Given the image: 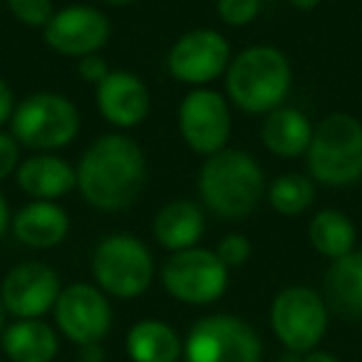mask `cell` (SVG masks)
<instances>
[{
  "mask_svg": "<svg viewBox=\"0 0 362 362\" xmlns=\"http://www.w3.org/2000/svg\"><path fill=\"white\" fill-rule=\"evenodd\" d=\"M146 181V156L127 134H105L87 146L77 164V189L97 211H124Z\"/></svg>",
  "mask_w": 362,
  "mask_h": 362,
  "instance_id": "obj_1",
  "label": "cell"
},
{
  "mask_svg": "<svg viewBox=\"0 0 362 362\" xmlns=\"http://www.w3.org/2000/svg\"><path fill=\"white\" fill-rule=\"evenodd\" d=\"M231 107L223 95L214 90L189 92L179 107V132L189 149L202 156H211L226 149L231 136Z\"/></svg>",
  "mask_w": 362,
  "mask_h": 362,
  "instance_id": "obj_10",
  "label": "cell"
},
{
  "mask_svg": "<svg viewBox=\"0 0 362 362\" xmlns=\"http://www.w3.org/2000/svg\"><path fill=\"white\" fill-rule=\"evenodd\" d=\"M315 202V181L305 174H281L268 187V204L281 216H300Z\"/></svg>",
  "mask_w": 362,
  "mask_h": 362,
  "instance_id": "obj_24",
  "label": "cell"
},
{
  "mask_svg": "<svg viewBox=\"0 0 362 362\" xmlns=\"http://www.w3.org/2000/svg\"><path fill=\"white\" fill-rule=\"evenodd\" d=\"M6 330V308H3V300H0V335Z\"/></svg>",
  "mask_w": 362,
  "mask_h": 362,
  "instance_id": "obj_35",
  "label": "cell"
},
{
  "mask_svg": "<svg viewBox=\"0 0 362 362\" xmlns=\"http://www.w3.org/2000/svg\"><path fill=\"white\" fill-rule=\"evenodd\" d=\"M21 166V149H18V139L8 132H0V181H6L13 176Z\"/></svg>",
  "mask_w": 362,
  "mask_h": 362,
  "instance_id": "obj_28",
  "label": "cell"
},
{
  "mask_svg": "<svg viewBox=\"0 0 362 362\" xmlns=\"http://www.w3.org/2000/svg\"><path fill=\"white\" fill-rule=\"evenodd\" d=\"M308 176L322 187L345 189L362 181V122L350 112L320 119L305 151Z\"/></svg>",
  "mask_w": 362,
  "mask_h": 362,
  "instance_id": "obj_4",
  "label": "cell"
},
{
  "mask_svg": "<svg viewBox=\"0 0 362 362\" xmlns=\"http://www.w3.org/2000/svg\"><path fill=\"white\" fill-rule=\"evenodd\" d=\"M266 192V176L243 149H221L206 156L199 171V194L209 211L226 221L246 218Z\"/></svg>",
  "mask_w": 362,
  "mask_h": 362,
  "instance_id": "obj_2",
  "label": "cell"
},
{
  "mask_svg": "<svg viewBox=\"0 0 362 362\" xmlns=\"http://www.w3.org/2000/svg\"><path fill=\"white\" fill-rule=\"evenodd\" d=\"M105 3H112V6H132L136 0H105Z\"/></svg>",
  "mask_w": 362,
  "mask_h": 362,
  "instance_id": "obj_36",
  "label": "cell"
},
{
  "mask_svg": "<svg viewBox=\"0 0 362 362\" xmlns=\"http://www.w3.org/2000/svg\"><path fill=\"white\" fill-rule=\"evenodd\" d=\"M45 42L65 57H87L100 52L110 40V21L92 6H70L52 16L42 28Z\"/></svg>",
  "mask_w": 362,
  "mask_h": 362,
  "instance_id": "obj_14",
  "label": "cell"
},
{
  "mask_svg": "<svg viewBox=\"0 0 362 362\" xmlns=\"http://www.w3.org/2000/svg\"><path fill=\"white\" fill-rule=\"evenodd\" d=\"M161 286L179 303L209 305L226 293L228 268L221 263L216 251L194 246L166 258L161 266Z\"/></svg>",
  "mask_w": 362,
  "mask_h": 362,
  "instance_id": "obj_9",
  "label": "cell"
},
{
  "mask_svg": "<svg viewBox=\"0 0 362 362\" xmlns=\"http://www.w3.org/2000/svg\"><path fill=\"white\" fill-rule=\"evenodd\" d=\"M261 13V0H218V16L226 25L243 28Z\"/></svg>",
  "mask_w": 362,
  "mask_h": 362,
  "instance_id": "obj_26",
  "label": "cell"
},
{
  "mask_svg": "<svg viewBox=\"0 0 362 362\" xmlns=\"http://www.w3.org/2000/svg\"><path fill=\"white\" fill-rule=\"evenodd\" d=\"M313 132L315 127L305 112L283 105L266 115L261 124V141L271 154L281 159H296V156H305Z\"/></svg>",
  "mask_w": 362,
  "mask_h": 362,
  "instance_id": "obj_19",
  "label": "cell"
},
{
  "mask_svg": "<svg viewBox=\"0 0 362 362\" xmlns=\"http://www.w3.org/2000/svg\"><path fill=\"white\" fill-rule=\"evenodd\" d=\"M308 238H310V246L327 261H337L357 251V226L340 209L317 211L308 223Z\"/></svg>",
  "mask_w": 362,
  "mask_h": 362,
  "instance_id": "obj_23",
  "label": "cell"
},
{
  "mask_svg": "<svg viewBox=\"0 0 362 362\" xmlns=\"http://www.w3.org/2000/svg\"><path fill=\"white\" fill-rule=\"evenodd\" d=\"M11 13L30 28H45L55 16V6L52 0H8Z\"/></svg>",
  "mask_w": 362,
  "mask_h": 362,
  "instance_id": "obj_25",
  "label": "cell"
},
{
  "mask_svg": "<svg viewBox=\"0 0 362 362\" xmlns=\"http://www.w3.org/2000/svg\"><path fill=\"white\" fill-rule=\"evenodd\" d=\"M107 352L102 347V342H90V345H80L77 352V362H105Z\"/></svg>",
  "mask_w": 362,
  "mask_h": 362,
  "instance_id": "obj_31",
  "label": "cell"
},
{
  "mask_svg": "<svg viewBox=\"0 0 362 362\" xmlns=\"http://www.w3.org/2000/svg\"><path fill=\"white\" fill-rule=\"evenodd\" d=\"M127 355L132 362H179L184 355V342L179 332L164 320L146 317L127 332Z\"/></svg>",
  "mask_w": 362,
  "mask_h": 362,
  "instance_id": "obj_22",
  "label": "cell"
},
{
  "mask_svg": "<svg viewBox=\"0 0 362 362\" xmlns=\"http://www.w3.org/2000/svg\"><path fill=\"white\" fill-rule=\"evenodd\" d=\"M184 357L187 362H261L263 342L243 317L221 313L194 322Z\"/></svg>",
  "mask_w": 362,
  "mask_h": 362,
  "instance_id": "obj_8",
  "label": "cell"
},
{
  "mask_svg": "<svg viewBox=\"0 0 362 362\" xmlns=\"http://www.w3.org/2000/svg\"><path fill=\"white\" fill-rule=\"evenodd\" d=\"M300 362H342L337 355H332V352H327V350H313V352H308V355H303L300 357Z\"/></svg>",
  "mask_w": 362,
  "mask_h": 362,
  "instance_id": "obj_32",
  "label": "cell"
},
{
  "mask_svg": "<svg viewBox=\"0 0 362 362\" xmlns=\"http://www.w3.org/2000/svg\"><path fill=\"white\" fill-rule=\"evenodd\" d=\"M231 45L216 30H192L174 42L166 57L171 77L187 85H209L216 77L226 75L231 65Z\"/></svg>",
  "mask_w": 362,
  "mask_h": 362,
  "instance_id": "obj_12",
  "label": "cell"
},
{
  "mask_svg": "<svg viewBox=\"0 0 362 362\" xmlns=\"http://www.w3.org/2000/svg\"><path fill=\"white\" fill-rule=\"evenodd\" d=\"M322 298L330 313H337L347 320L362 317V251L330 261L322 276Z\"/></svg>",
  "mask_w": 362,
  "mask_h": 362,
  "instance_id": "obj_18",
  "label": "cell"
},
{
  "mask_svg": "<svg viewBox=\"0 0 362 362\" xmlns=\"http://www.w3.org/2000/svg\"><path fill=\"white\" fill-rule=\"evenodd\" d=\"M80 132V112L75 102L57 92H35L18 102L11 119V134L18 144L35 151L67 146Z\"/></svg>",
  "mask_w": 362,
  "mask_h": 362,
  "instance_id": "obj_6",
  "label": "cell"
},
{
  "mask_svg": "<svg viewBox=\"0 0 362 362\" xmlns=\"http://www.w3.org/2000/svg\"><path fill=\"white\" fill-rule=\"evenodd\" d=\"M92 276L102 293L132 300L149 291L154 281V258L132 233H110L92 253Z\"/></svg>",
  "mask_w": 362,
  "mask_h": 362,
  "instance_id": "obj_5",
  "label": "cell"
},
{
  "mask_svg": "<svg viewBox=\"0 0 362 362\" xmlns=\"http://www.w3.org/2000/svg\"><path fill=\"white\" fill-rule=\"evenodd\" d=\"M293 70L286 52L273 45L241 50L226 70V95L231 105L248 115H268L286 102Z\"/></svg>",
  "mask_w": 362,
  "mask_h": 362,
  "instance_id": "obj_3",
  "label": "cell"
},
{
  "mask_svg": "<svg viewBox=\"0 0 362 362\" xmlns=\"http://www.w3.org/2000/svg\"><path fill=\"white\" fill-rule=\"evenodd\" d=\"M330 327V308L320 291L288 286L271 303V330L276 340L296 355L317 350Z\"/></svg>",
  "mask_w": 362,
  "mask_h": 362,
  "instance_id": "obj_7",
  "label": "cell"
},
{
  "mask_svg": "<svg viewBox=\"0 0 362 362\" xmlns=\"http://www.w3.org/2000/svg\"><path fill=\"white\" fill-rule=\"evenodd\" d=\"M288 3H291L293 8H298V11H315L322 0H288Z\"/></svg>",
  "mask_w": 362,
  "mask_h": 362,
  "instance_id": "obj_34",
  "label": "cell"
},
{
  "mask_svg": "<svg viewBox=\"0 0 362 362\" xmlns=\"http://www.w3.org/2000/svg\"><path fill=\"white\" fill-rule=\"evenodd\" d=\"M251 241H248L243 233H228L226 238H221V243L216 246V256L221 258L223 266L231 271V268H238L251 258Z\"/></svg>",
  "mask_w": 362,
  "mask_h": 362,
  "instance_id": "obj_27",
  "label": "cell"
},
{
  "mask_svg": "<svg viewBox=\"0 0 362 362\" xmlns=\"http://www.w3.org/2000/svg\"><path fill=\"white\" fill-rule=\"evenodd\" d=\"M77 72H80V77L85 82H90V85H100L102 80H105L107 75H110V65H107L105 57H100L95 52V55H87V57H80V62H77Z\"/></svg>",
  "mask_w": 362,
  "mask_h": 362,
  "instance_id": "obj_29",
  "label": "cell"
},
{
  "mask_svg": "<svg viewBox=\"0 0 362 362\" xmlns=\"http://www.w3.org/2000/svg\"><path fill=\"white\" fill-rule=\"evenodd\" d=\"M62 293L60 276L47 263L25 261L11 268L0 283V300L6 313L16 315L18 320L42 317L45 313L55 310V303Z\"/></svg>",
  "mask_w": 362,
  "mask_h": 362,
  "instance_id": "obj_13",
  "label": "cell"
},
{
  "mask_svg": "<svg viewBox=\"0 0 362 362\" xmlns=\"http://www.w3.org/2000/svg\"><path fill=\"white\" fill-rule=\"evenodd\" d=\"M204 228H206V218L202 206L189 199H176L166 204L164 209H159L151 223L154 238L171 253L197 246L199 238L204 236Z\"/></svg>",
  "mask_w": 362,
  "mask_h": 362,
  "instance_id": "obj_20",
  "label": "cell"
},
{
  "mask_svg": "<svg viewBox=\"0 0 362 362\" xmlns=\"http://www.w3.org/2000/svg\"><path fill=\"white\" fill-rule=\"evenodd\" d=\"M0 345L11 362H52L60 350L55 327L40 317L8 325L0 335Z\"/></svg>",
  "mask_w": 362,
  "mask_h": 362,
  "instance_id": "obj_21",
  "label": "cell"
},
{
  "mask_svg": "<svg viewBox=\"0 0 362 362\" xmlns=\"http://www.w3.org/2000/svg\"><path fill=\"white\" fill-rule=\"evenodd\" d=\"M149 90L134 72L112 70L97 85V110L110 124L119 129H132L141 124L149 115Z\"/></svg>",
  "mask_w": 362,
  "mask_h": 362,
  "instance_id": "obj_15",
  "label": "cell"
},
{
  "mask_svg": "<svg viewBox=\"0 0 362 362\" xmlns=\"http://www.w3.org/2000/svg\"><path fill=\"white\" fill-rule=\"evenodd\" d=\"M52 313L57 330L75 345L102 342L112 327V308L107 293L90 283H72L62 288Z\"/></svg>",
  "mask_w": 362,
  "mask_h": 362,
  "instance_id": "obj_11",
  "label": "cell"
},
{
  "mask_svg": "<svg viewBox=\"0 0 362 362\" xmlns=\"http://www.w3.org/2000/svg\"><path fill=\"white\" fill-rule=\"evenodd\" d=\"M18 187L33 197V202H55L77 187V169L70 161L50 151L28 156L18 166Z\"/></svg>",
  "mask_w": 362,
  "mask_h": 362,
  "instance_id": "obj_16",
  "label": "cell"
},
{
  "mask_svg": "<svg viewBox=\"0 0 362 362\" xmlns=\"http://www.w3.org/2000/svg\"><path fill=\"white\" fill-rule=\"evenodd\" d=\"M16 95H13L11 85H8L3 77H0V124L13 119V112H16Z\"/></svg>",
  "mask_w": 362,
  "mask_h": 362,
  "instance_id": "obj_30",
  "label": "cell"
},
{
  "mask_svg": "<svg viewBox=\"0 0 362 362\" xmlns=\"http://www.w3.org/2000/svg\"><path fill=\"white\" fill-rule=\"evenodd\" d=\"M11 223H13V216H11V206H8V202H6V197L0 194V236L11 228Z\"/></svg>",
  "mask_w": 362,
  "mask_h": 362,
  "instance_id": "obj_33",
  "label": "cell"
},
{
  "mask_svg": "<svg viewBox=\"0 0 362 362\" xmlns=\"http://www.w3.org/2000/svg\"><path fill=\"white\" fill-rule=\"evenodd\" d=\"M13 236L28 248H55L70 233V216L55 202H30L13 216Z\"/></svg>",
  "mask_w": 362,
  "mask_h": 362,
  "instance_id": "obj_17",
  "label": "cell"
}]
</instances>
